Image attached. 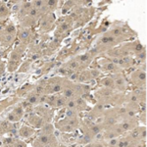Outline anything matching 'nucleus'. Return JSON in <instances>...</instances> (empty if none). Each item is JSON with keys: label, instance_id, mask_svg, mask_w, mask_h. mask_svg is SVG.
I'll return each mask as SVG.
<instances>
[{"label": "nucleus", "instance_id": "nucleus-7", "mask_svg": "<svg viewBox=\"0 0 147 147\" xmlns=\"http://www.w3.org/2000/svg\"><path fill=\"white\" fill-rule=\"evenodd\" d=\"M129 96H130V100L134 102H134H136L137 100H138V95H137L136 93H131Z\"/></svg>", "mask_w": 147, "mask_h": 147}, {"label": "nucleus", "instance_id": "nucleus-4", "mask_svg": "<svg viewBox=\"0 0 147 147\" xmlns=\"http://www.w3.org/2000/svg\"><path fill=\"white\" fill-rule=\"evenodd\" d=\"M64 94H65L66 97H68V98H70V97H72L74 95V90L73 88H71V87H67V88L64 90Z\"/></svg>", "mask_w": 147, "mask_h": 147}, {"label": "nucleus", "instance_id": "nucleus-5", "mask_svg": "<svg viewBox=\"0 0 147 147\" xmlns=\"http://www.w3.org/2000/svg\"><path fill=\"white\" fill-rule=\"evenodd\" d=\"M102 84H103L104 86H106V87H111V86H112V84H113V80L105 79L103 82H102Z\"/></svg>", "mask_w": 147, "mask_h": 147}, {"label": "nucleus", "instance_id": "nucleus-6", "mask_svg": "<svg viewBox=\"0 0 147 147\" xmlns=\"http://www.w3.org/2000/svg\"><path fill=\"white\" fill-rule=\"evenodd\" d=\"M89 74H90L91 79H94V78H97L99 75H100V72H99V71H97V70H92V71L89 72Z\"/></svg>", "mask_w": 147, "mask_h": 147}, {"label": "nucleus", "instance_id": "nucleus-13", "mask_svg": "<svg viewBox=\"0 0 147 147\" xmlns=\"http://www.w3.org/2000/svg\"><path fill=\"white\" fill-rule=\"evenodd\" d=\"M46 4L48 6H53V5H55V4H56V2L55 1H49V2H47Z\"/></svg>", "mask_w": 147, "mask_h": 147}, {"label": "nucleus", "instance_id": "nucleus-3", "mask_svg": "<svg viewBox=\"0 0 147 147\" xmlns=\"http://www.w3.org/2000/svg\"><path fill=\"white\" fill-rule=\"evenodd\" d=\"M89 79H91V77L90 74L88 73H84L80 76V80H82V82H88V80H90Z\"/></svg>", "mask_w": 147, "mask_h": 147}, {"label": "nucleus", "instance_id": "nucleus-8", "mask_svg": "<svg viewBox=\"0 0 147 147\" xmlns=\"http://www.w3.org/2000/svg\"><path fill=\"white\" fill-rule=\"evenodd\" d=\"M76 106H77V103H76V101H74V100L69 101V103H68V107H69V108L75 109V108H76Z\"/></svg>", "mask_w": 147, "mask_h": 147}, {"label": "nucleus", "instance_id": "nucleus-11", "mask_svg": "<svg viewBox=\"0 0 147 147\" xmlns=\"http://www.w3.org/2000/svg\"><path fill=\"white\" fill-rule=\"evenodd\" d=\"M30 103H35L36 102V100H37V98H36V96H32V97H30Z\"/></svg>", "mask_w": 147, "mask_h": 147}, {"label": "nucleus", "instance_id": "nucleus-2", "mask_svg": "<svg viewBox=\"0 0 147 147\" xmlns=\"http://www.w3.org/2000/svg\"><path fill=\"white\" fill-rule=\"evenodd\" d=\"M113 82L117 85V86H120V87H123L125 85V80L122 75H116L115 77H114Z\"/></svg>", "mask_w": 147, "mask_h": 147}, {"label": "nucleus", "instance_id": "nucleus-1", "mask_svg": "<svg viewBox=\"0 0 147 147\" xmlns=\"http://www.w3.org/2000/svg\"><path fill=\"white\" fill-rule=\"evenodd\" d=\"M132 80H134V84H143L145 82L146 80V74L144 72H136L132 75Z\"/></svg>", "mask_w": 147, "mask_h": 147}, {"label": "nucleus", "instance_id": "nucleus-9", "mask_svg": "<svg viewBox=\"0 0 147 147\" xmlns=\"http://www.w3.org/2000/svg\"><path fill=\"white\" fill-rule=\"evenodd\" d=\"M79 63L77 62V61H73L72 63L70 64V67L72 68V69H77L78 67H79Z\"/></svg>", "mask_w": 147, "mask_h": 147}, {"label": "nucleus", "instance_id": "nucleus-12", "mask_svg": "<svg viewBox=\"0 0 147 147\" xmlns=\"http://www.w3.org/2000/svg\"><path fill=\"white\" fill-rule=\"evenodd\" d=\"M61 85L60 84H56L55 86H54V91H60L61 90Z\"/></svg>", "mask_w": 147, "mask_h": 147}, {"label": "nucleus", "instance_id": "nucleus-10", "mask_svg": "<svg viewBox=\"0 0 147 147\" xmlns=\"http://www.w3.org/2000/svg\"><path fill=\"white\" fill-rule=\"evenodd\" d=\"M37 14V9L36 8H32L30 9V16H35Z\"/></svg>", "mask_w": 147, "mask_h": 147}]
</instances>
